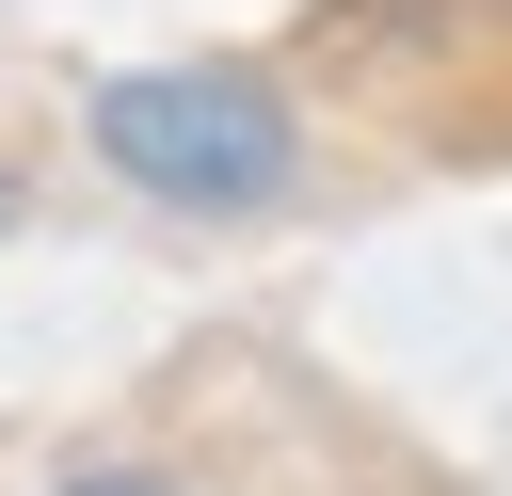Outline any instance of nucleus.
Returning <instances> with one entry per match:
<instances>
[{
  "instance_id": "nucleus-1",
  "label": "nucleus",
  "mask_w": 512,
  "mask_h": 496,
  "mask_svg": "<svg viewBox=\"0 0 512 496\" xmlns=\"http://www.w3.org/2000/svg\"><path fill=\"white\" fill-rule=\"evenodd\" d=\"M96 160H112L144 208L256 224V208L304 192V112H288L256 64H128V80H96Z\"/></svg>"
},
{
  "instance_id": "nucleus-2",
  "label": "nucleus",
  "mask_w": 512,
  "mask_h": 496,
  "mask_svg": "<svg viewBox=\"0 0 512 496\" xmlns=\"http://www.w3.org/2000/svg\"><path fill=\"white\" fill-rule=\"evenodd\" d=\"M48 496H192V480H176V464H128V448H112V464H64Z\"/></svg>"
},
{
  "instance_id": "nucleus-3",
  "label": "nucleus",
  "mask_w": 512,
  "mask_h": 496,
  "mask_svg": "<svg viewBox=\"0 0 512 496\" xmlns=\"http://www.w3.org/2000/svg\"><path fill=\"white\" fill-rule=\"evenodd\" d=\"M0 224H16V176H0Z\"/></svg>"
}]
</instances>
